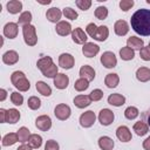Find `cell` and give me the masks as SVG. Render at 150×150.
<instances>
[{
    "mask_svg": "<svg viewBox=\"0 0 150 150\" xmlns=\"http://www.w3.org/2000/svg\"><path fill=\"white\" fill-rule=\"evenodd\" d=\"M131 28L139 35H150V9L141 8L136 11L130 19Z\"/></svg>",
    "mask_w": 150,
    "mask_h": 150,
    "instance_id": "1",
    "label": "cell"
},
{
    "mask_svg": "<svg viewBox=\"0 0 150 150\" xmlns=\"http://www.w3.org/2000/svg\"><path fill=\"white\" fill-rule=\"evenodd\" d=\"M30 21H32V13L26 11V12L21 13V15L19 16L18 23L22 25V26H27V25H30Z\"/></svg>",
    "mask_w": 150,
    "mask_h": 150,
    "instance_id": "36",
    "label": "cell"
},
{
    "mask_svg": "<svg viewBox=\"0 0 150 150\" xmlns=\"http://www.w3.org/2000/svg\"><path fill=\"white\" fill-rule=\"evenodd\" d=\"M46 16L47 19L50 21V22H57L61 16H62V12L57 8V7H53V8H49L46 13ZM60 22V21H59Z\"/></svg>",
    "mask_w": 150,
    "mask_h": 150,
    "instance_id": "21",
    "label": "cell"
},
{
    "mask_svg": "<svg viewBox=\"0 0 150 150\" xmlns=\"http://www.w3.org/2000/svg\"><path fill=\"white\" fill-rule=\"evenodd\" d=\"M95 120H96L95 112L91 111V110H88V111L83 112L80 116V124L83 128H89V127H91L95 123Z\"/></svg>",
    "mask_w": 150,
    "mask_h": 150,
    "instance_id": "7",
    "label": "cell"
},
{
    "mask_svg": "<svg viewBox=\"0 0 150 150\" xmlns=\"http://www.w3.org/2000/svg\"><path fill=\"white\" fill-rule=\"evenodd\" d=\"M28 107L32 109V110H36V109H39L40 107H41V101H40V98H38L36 96H30L29 98H28Z\"/></svg>",
    "mask_w": 150,
    "mask_h": 150,
    "instance_id": "40",
    "label": "cell"
},
{
    "mask_svg": "<svg viewBox=\"0 0 150 150\" xmlns=\"http://www.w3.org/2000/svg\"><path fill=\"white\" fill-rule=\"evenodd\" d=\"M22 9V2L19 0H11L7 2V11L11 14H16Z\"/></svg>",
    "mask_w": 150,
    "mask_h": 150,
    "instance_id": "28",
    "label": "cell"
},
{
    "mask_svg": "<svg viewBox=\"0 0 150 150\" xmlns=\"http://www.w3.org/2000/svg\"><path fill=\"white\" fill-rule=\"evenodd\" d=\"M143 148H144L145 150H150V136L143 142Z\"/></svg>",
    "mask_w": 150,
    "mask_h": 150,
    "instance_id": "51",
    "label": "cell"
},
{
    "mask_svg": "<svg viewBox=\"0 0 150 150\" xmlns=\"http://www.w3.org/2000/svg\"><path fill=\"white\" fill-rule=\"evenodd\" d=\"M98 52H100V47L94 42H87L82 47V53L87 57H94Z\"/></svg>",
    "mask_w": 150,
    "mask_h": 150,
    "instance_id": "11",
    "label": "cell"
},
{
    "mask_svg": "<svg viewBox=\"0 0 150 150\" xmlns=\"http://www.w3.org/2000/svg\"><path fill=\"white\" fill-rule=\"evenodd\" d=\"M80 76L90 82V81H93L95 79V70H94L93 67L84 64V66H82L80 68Z\"/></svg>",
    "mask_w": 150,
    "mask_h": 150,
    "instance_id": "17",
    "label": "cell"
},
{
    "mask_svg": "<svg viewBox=\"0 0 150 150\" xmlns=\"http://www.w3.org/2000/svg\"><path fill=\"white\" fill-rule=\"evenodd\" d=\"M33 148L29 145V144H21L16 150H32Z\"/></svg>",
    "mask_w": 150,
    "mask_h": 150,
    "instance_id": "52",
    "label": "cell"
},
{
    "mask_svg": "<svg viewBox=\"0 0 150 150\" xmlns=\"http://www.w3.org/2000/svg\"><path fill=\"white\" fill-rule=\"evenodd\" d=\"M2 61L4 63L9 64V66L15 64L19 61V54L15 50H8L2 55Z\"/></svg>",
    "mask_w": 150,
    "mask_h": 150,
    "instance_id": "19",
    "label": "cell"
},
{
    "mask_svg": "<svg viewBox=\"0 0 150 150\" xmlns=\"http://www.w3.org/2000/svg\"><path fill=\"white\" fill-rule=\"evenodd\" d=\"M36 90H38L41 95H43V96H49V95L52 94L50 87H49L46 82H43V81H38V82H36Z\"/></svg>",
    "mask_w": 150,
    "mask_h": 150,
    "instance_id": "32",
    "label": "cell"
},
{
    "mask_svg": "<svg viewBox=\"0 0 150 150\" xmlns=\"http://www.w3.org/2000/svg\"><path fill=\"white\" fill-rule=\"evenodd\" d=\"M11 81H12L13 86L16 89H19L20 91H27L30 88V83L22 71H19V70L14 71L11 75Z\"/></svg>",
    "mask_w": 150,
    "mask_h": 150,
    "instance_id": "3",
    "label": "cell"
},
{
    "mask_svg": "<svg viewBox=\"0 0 150 150\" xmlns=\"http://www.w3.org/2000/svg\"><path fill=\"white\" fill-rule=\"evenodd\" d=\"M98 145H100V148H101L102 150H112L115 143H114V141H112L110 137H108V136H102V137H100V139H98Z\"/></svg>",
    "mask_w": 150,
    "mask_h": 150,
    "instance_id": "26",
    "label": "cell"
},
{
    "mask_svg": "<svg viewBox=\"0 0 150 150\" xmlns=\"http://www.w3.org/2000/svg\"><path fill=\"white\" fill-rule=\"evenodd\" d=\"M101 63L105 68H114L117 64V59L112 52H104L101 56Z\"/></svg>",
    "mask_w": 150,
    "mask_h": 150,
    "instance_id": "6",
    "label": "cell"
},
{
    "mask_svg": "<svg viewBox=\"0 0 150 150\" xmlns=\"http://www.w3.org/2000/svg\"><path fill=\"white\" fill-rule=\"evenodd\" d=\"M71 114V110L69 108V105L64 104V103H61V104H57L54 109V115L56 116V118H59L60 121H66L67 118H69Z\"/></svg>",
    "mask_w": 150,
    "mask_h": 150,
    "instance_id": "5",
    "label": "cell"
},
{
    "mask_svg": "<svg viewBox=\"0 0 150 150\" xmlns=\"http://www.w3.org/2000/svg\"><path fill=\"white\" fill-rule=\"evenodd\" d=\"M63 15H64L67 19H70V20H76L77 16H79L77 12H76L75 9L70 8V7H66V8L63 9Z\"/></svg>",
    "mask_w": 150,
    "mask_h": 150,
    "instance_id": "41",
    "label": "cell"
},
{
    "mask_svg": "<svg viewBox=\"0 0 150 150\" xmlns=\"http://www.w3.org/2000/svg\"><path fill=\"white\" fill-rule=\"evenodd\" d=\"M124 116L128 120H134V118H136L138 116V109L136 107H128L124 110Z\"/></svg>",
    "mask_w": 150,
    "mask_h": 150,
    "instance_id": "38",
    "label": "cell"
},
{
    "mask_svg": "<svg viewBox=\"0 0 150 150\" xmlns=\"http://www.w3.org/2000/svg\"><path fill=\"white\" fill-rule=\"evenodd\" d=\"M75 63V60H74V56L68 54V53H63L59 56V66H61L62 68L64 69H70L73 68Z\"/></svg>",
    "mask_w": 150,
    "mask_h": 150,
    "instance_id": "10",
    "label": "cell"
},
{
    "mask_svg": "<svg viewBox=\"0 0 150 150\" xmlns=\"http://www.w3.org/2000/svg\"><path fill=\"white\" fill-rule=\"evenodd\" d=\"M114 112L110 110V109H102L98 114V121L102 125H109L112 123L114 121Z\"/></svg>",
    "mask_w": 150,
    "mask_h": 150,
    "instance_id": "9",
    "label": "cell"
},
{
    "mask_svg": "<svg viewBox=\"0 0 150 150\" xmlns=\"http://www.w3.org/2000/svg\"><path fill=\"white\" fill-rule=\"evenodd\" d=\"M6 94H7V91L5 89H0V101H4L6 98Z\"/></svg>",
    "mask_w": 150,
    "mask_h": 150,
    "instance_id": "53",
    "label": "cell"
},
{
    "mask_svg": "<svg viewBox=\"0 0 150 150\" xmlns=\"http://www.w3.org/2000/svg\"><path fill=\"white\" fill-rule=\"evenodd\" d=\"M134 131H135L136 135H138V136H144L145 134H148L149 128H148V125H146L143 121H139V122H136V123L134 124Z\"/></svg>",
    "mask_w": 150,
    "mask_h": 150,
    "instance_id": "30",
    "label": "cell"
},
{
    "mask_svg": "<svg viewBox=\"0 0 150 150\" xmlns=\"http://www.w3.org/2000/svg\"><path fill=\"white\" fill-rule=\"evenodd\" d=\"M45 150H59V144L54 139H49L46 142V145H45Z\"/></svg>",
    "mask_w": 150,
    "mask_h": 150,
    "instance_id": "48",
    "label": "cell"
},
{
    "mask_svg": "<svg viewBox=\"0 0 150 150\" xmlns=\"http://www.w3.org/2000/svg\"><path fill=\"white\" fill-rule=\"evenodd\" d=\"M118 82H120V77H118V75L115 74V73L108 74V75L105 76V79H104V83H105V86H107L108 88H116L117 84H118Z\"/></svg>",
    "mask_w": 150,
    "mask_h": 150,
    "instance_id": "25",
    "label": "cell"
},
{
    "mask_svg": "<svg viewBox=\"0 0 150 150\" xmlns=\"http://www.w3.org/2000/svg\"><path fill=\"white\" fill-rule=\"evenodd\" d=\"M38 68L41 70L42 75L46 77H55L59 73H57V66L54 64L53 60L50 56H43L40 60H38L36 63Z\"/></svg>",
    "mask_w": 150,
    "mask_h": 150,
    "instance_id": "2",
    "label": "cell"
},
{
    "mask_svg": "<svg viewBox=\"0 0 150 150\" xmlns=\"http://www.w3.org/2000/svg\"><path fill=\"white\" fill-rule=\"evenodd\" d=\"M5 118H6V110L5 109H0V122L1 123H6Z\"/></svg>",
    "mask_w": 150,
    "mask_h": 150,
    "instance_id": "50",
    "label": "cell"
},
{
    "mask_svg": "<svg viewBox=\"0 0 150 150\" xmlns=\"http://www.w3.org/2000/svg\"><path fill=\"white\" fill-rule=\"evenodd\" d=\"M142 121L148 125V128L150 130V108L142 114Z\"/></svg>",
    "mask_w": 150,
    "mask_h": 150,
    "instance_id": "49",
    "label": "cell"
},
{
    "mask_svg": "<svg viewBox=\"0 0 150 150\" xmlns=\"http://www.w3.org/2000/svg\"><path fill=\"white\" fill-rule=\"evenodd\" d=\"M136 77L141 82H146L150 80V69L146 67H141L136 71Z\"/></svg>",
    "mask_w": 150,
    "mask_h": 150,
    "instance_id": "27",
    "label": "cell"
},
{
    "mask_svg": "<svg viewBox=\"0 0 150 150\" xmlns=\"http://www.w3.org/2000/svg\"><path fill=\"white\" fill-rule=\"evenodd\" d=\"M95 16L98 20H104L108 16V8L104 6H100L95 9Z\"/></svg>",
    "mask_w": 150,
    "mask_h": 150,
    "instance_id": "39",
    "label": "cell"
},
{
    "mask_svg": "<svg viewBox=\"0 0 150 150\" xmlns=\"http://www.w3.org/2000/svg\"><path fill=\"white\" fill-rule=\"evenodd\" d=\"M149 48H150V42H149Z\"/></svg>",
    "mask_w": 150,
    "mask_h": 150,
    "instance_id": "55",
    "label": "cell"
},
{
    "mask_svg": "<svg viewBox=\"0 0 150 150\" xmlns=\"http://www.w3.org/2000/svg\"><path fill=\"white\" fill-rule=\"evenodd\" d=\"M86 30H87L88 35H89V36H91V38L94 39V38H95V35H96V32H97V26H96L94 22H90V23H88V25H87Z\"/></svg>",
    "mask_w": 150,
    "mask_h": 150,
    "instance_id": "45",
    "label": "cell"
},
{
    "mask_svg": "<svg viewBox=\"0 0 150 150\" xmlns=\"http://www.w3.org/2000/svg\"><path fill=\"white\" fill-rule=\"evenodd\" d=\"M28 144L33 148V149H39L42 144V137L38 134H33L30 135L29 139H28Z\"/></svg>",
    "mask_w": 150,
    "mask_h": 150,
    "instance_id": "34",
    "label": "cell"
},
{
    "mask_svg": "<svg viewBox=\"0 0 150 150\" xmlns=\"http://www.w3.org/2000/svg\"><path fill=\"white\" fill-rule=\"evenodd\" d=\"M18 141H19L18 134L9 132V134H7V135L4 136V138H2V145H4V146H9V145L15 144Z\"/></svg>",
    "mask_w": 150,
    "mask_h": 150,
    "instance_id": "31",
    "label": "cell"
},
{
    "mask_svg": "<svg viewBox=\"0 0 150 150\" xmlns=\"http://www.w3.org/2000/svg\"><path fill=\"white\" fill-rule=\"evenodd\" d=\"M35 125L41 131H47L52 127V120L48 115H41L35 120Z\"/></svg>",
    "mask_w": 150,
    "mask_h": 150,
    "instance_id": "8",
    "label": "cell"
},
{
    "mask_svg": "<svg viewBox=\"0 0 150 150\" xmlns=\"http://www.w3.org/2000/svg\"><path fill=\"white\" fill-rule=\"evenodd\" d=\"M116 136H117V138L121 142H129V141H131V132H130L129 128L125 127V125H121V127L117 128Z\"/></svg>",
    "mask_w": 150,
    "mask_h": 150,
    "instance_id": "13",
    "label": "cell"
},
{
    "mask_svg": "<svg viewBox=\"0 0 150 150\" xmlns=\"http://www.w3.org/2000/svg\"><path fill=\"white\" fill-rule=\"evenodd\" d=\"M90 103H91V100H90L89 95H79L74 98V104L80 109L88 107Z\"/></svg>",
    "mask_w": 150,
    "mask_h": 150,
    "instance_id": "24",
    "label": "cell"
},
{
    "mask_svg": "<svg viewBox=\"0 0 150 150\" xmlns=\"http://www.w3.org/2000/svg\"><path fill=\"white\" fill-rule=\"evenodd\" d=\"M71 39L77 45H84V43H87L88 38H87V34L81 28H75L71 32Z\"/></svg>",
    "mask_w": 150,
    "mask_h": 150,
    "instance_id": "12",
    "label": "cell"
},
{
    "mask_svg": "<svg viewBox=\"0 0 150 150\" xmlns=\"http://www.w3.org/2000/svg\"><path fill=\"white\" fill-rule=\"evenodd\" d=\"M4 35L8 39H14L18 35V25L15 22H8L4 27Z\"/></svg>",
    "mask_w": 150,
    "mask_h": 150,
    "instance_id": "15",
    "label": "cell"
},
{
    "mask_svg": "<svg viewBox=\"0 0 150 150\" xmlns=\"http://www.w3.org/2000/svg\"><path fill=\"white\" fill-rule=\"evenodd\" d=\"M146 2H148V4H150V0H146Z\"/></svg>",
    "mask_w": 150,
    "mask_h": 150,
    "instance_id": "54",
    "label": "cell"
},
{
    "mask_svg": "<svg viewBox=\"0 0 150 150\" xmlns=\"http://www.w3.org/2000/svg\"><path fill=\"white\" fill-rule=\"evenodd\" d=\"M114 29H115V33L118 36H123V35H125L129 32V25L124 20H118V21L115 22Z\"/></svg>",
    "mask_w": 150,
    "mask_h": 150,
    "instance_id": "18",
    "label": "cell"
},
{
    "mask_svg": "<svg viewBox=\"0 0 150 150\" xmlns=\"http://www.w3.org/2000/svg\"><path fill=\"white\" fill-rule=\"evenodd\" d=\"M18 137H19V142L21 143H25V142H28L29 137H30V134H29V130L28 128L26 127H21L19 130H18Z\"/></svg>",
    "mask_w": 150,
    "mask_h": 150,
    "instance_id": "35",
    "label": "cell"
},
{
    "mask_svg": "<svg viewBox=\"0 0 150 150\" xmlns=\"http://www.w3.org/2000/svg\"><path fill=\"white\" fill-rule=\"evenodd\" d=\"M132 6H134V1L132 0H122V1H120V7L124 12L129 11Z\"/></svg>",
    "mask_w": 150,
    "mask_h": 150,
    "instance_id": "46",
    "label": "cell"
},
{
    "mask_svg": "<svg viewBox=\"0 0 150 150\" xmlns=\"http://www.w3.org/2000/svg\"><path fill=\"white\" fill-rule=\"evenodd\" d=\"M108 35H109V29H108V27H107V26H100V27H97V32H96V35H95L94 39L97 40V41L103 42V41L107 40Z\"/></svg>",
    "mask_w": 150,
    "mask_h": 150,
    "instance_id": "29",
    "label": "cell"
},
{
    "mask_svg": "<svg viewBox=\"0 0 150 150\" xmlns=\"http://www.w3.org/2000/svg\"><path fill=\"white\" fill-rule=\"evenodd\" d=\"M76 6L82 11H87L91 6V1L90 0H76Z\"/></svg>",
    "mask_w": 150,
    "mask_h": 150,
    "instance_id": "44",
    "label": "cell"
},
{
    "mask_svg": "<svg viewBox=\"0 0 150 150\" xmlns=\"http://www.w3.org/2000/svg\"><path fill=\"white\" fill-rule=\"evenodd\" d=\"M88 87H89V81H87L86 79H82V77L76 80L74 83V88L77 91H83V90L88 89Z\"/></svg>",
    "mask_w": 150,
    "mask_h": 150,
    "instance_id": "37",
    "label": "cell"
},
{
    "mask_svg": "<svg viewBox=\"0 0 150 150\" xmlns=\"http://www.w3.org/2000/svg\"><path fill=\"white\" fill-rule=\"evenodd\" d=\"M11 101L15 105H21L23 103V96L21 94H19L18 91H14L11 94Z\"/></svg>",
    "mask_w": 150,
    "mask_h": 150,
    "instance_id": "42",
    "label": "cell"
},
{
    "mask_svg": "<svg viewBox=\"0 0 150 150\" xmlns=\"http://www.w3.org/2000/svg\"><path fill=\"white\" fill-rule=\"evenodd\" d=\"M120 56H121V59L124 60V61L132 60L134 56H135V50L131 49V48H129V47H123V48H121V50H120Z\"/></svg>",
    "mask_w": 150,
    "mask_h": 150,
    "instance_id": "33",
    "label": "cell"
},
{
    "mask_svg": "<svg viewBox=\"0 0 150 150\" xmlns=\"http://www.w3.org/2000/svg\"><path fill=\"white\" fill-rule=\"evenodd\" d=\"M127 47L131 48V49H142L144 47V41L141 39V38H137V36H130L128 40H127Z\"/></svg>",
    "mask_w": 150,
    "mask_h": 150,
    "instance_id": "20",
    "label": "cell"
},
{
    "mask_svg": "<svg viewBox=\"0 0 150 150\" xmlns=\"http://www.w3.org/2000/svg\"><path fill=\"white\" fill-rule=\"evenodd\" d=\"M55 30L61 36H66V35H68V34H70L73 32L70 23L67 22V21H60V22H57L56 23V27H55Z\"/></svg>",
    "mask_w": 150,
    "mask_h": 150,
    "instance_id": "14",
    "label": "cell"
},
{
    "mask_svg": "<svg viewBox=\"0 0 150 150\" xmlns=\"http://www.w3.org/2000/svg\"><path fill=\"white\" fill-rule=\"evenodd\" d=\"M108 103L114 107H121L125 103V97L121 94H111L108 97Z\"/></svg>",
    "mask_w": 150,
    "mask_h": 150,
    "instance_id": "23",
    "label": "cell"
},
{
    "mask_svg": "<svg viewBox=\"0 0 150 150\" xmlns=\"http://www.w3.org/2000/svg\"><path fill=\"white\" fill-rule=\"evenodd\" d=\"M19 120H20V112H19V110H16V109H14V108L6 110V118H5L6 123L14 124V123H16Z\"/></svg>",
    "mask_w": 150,
    "mask_h": 150,
    "instance_id": "22",
    "label": "cell"
},
{
    "mask_svg": "<svg viewBox=\"0 0 150 150\" xmlns=\"http://www.w3.org/2000/svg\"><path fill=\"white\" fill-rule=\"evenodd\" d=\"M89 97L91 101L96 102V101H100L102 97H103V91L101 89H94L90 94H89Z\"/></svg>",
    "mask_w": 150,
    "mask_h": 150,
    "instance_id": "43",
    "label": "cell"
},
{
    "mask_svg": "<svg viewBox=\"0 0 150 150\" xmlns=\"http://www.w3.org/2000/svg\"><path fill=\"white\" fill-rule=\"evenodd\" d=\"M139 56L144 61H150V48L149 47H143L139 50Z\"/></svg>",
    "mask_w": 150,
    "mask_h": 150,
    "instance_id": "47",
    "label": "cell"
},
{
    "mask_svg": "<svg viewBox=\"0 0 150 150\" xmlns=\"http://www.w3.org/2000/svg\"><path fill=\"white\" fill-rule=\"evenodd\" d=\"M22 34H23V40L26 45L28 46H35L38 42V36H36V30L33 25H27L22 27Z\"/></svg>",
    "mask_w": 150,
    "mask_h": 150,
    "instance_id": "4",
    "label": "cell"
},
{
    "mask_svg": "<svg viewBox=\"0 0 150 150\" xmlns=\"http://www.w3.org/2000/svg\"><path fill=\"white\" fill-rule=\"evenodd\" d=\"M68 83H69V77L66 74L60 73L54 77V86L57 89H66L68 87Z\"/></svg>",
    "mask_w": 150,
    "mask_h": 150,
    "instance_id": "16",
    "label": "cell"
}]
</instances>
